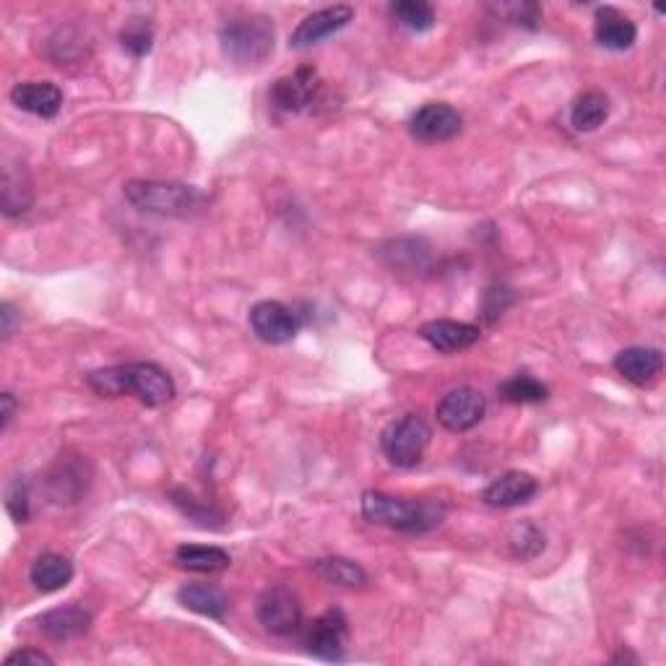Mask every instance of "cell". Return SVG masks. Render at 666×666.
<instances>
[{
  "label": "cell",
  "mask_w": 666,
  "mask_h": 666,
  "mask_svg": "<svg viewBox=\"0 0 666 666\" xmlns=\"http://www.w3.org/2000/svg\"><path fill=\"white\" fill-rule=\"evenodd\" d=\"M359 508H362L365 521L406 534H425L445 519V506H438V502L393 498V495L376 492V489H367Z\"/></svg>",
  "instance_id": "6da1fadb"
},
{
  "label": "cell",
  "mask_w": 666,
  "mask_h": 666,
  "mask_svg": "<svg viewBox=\"0 0 666 666\" xmlns=\"http://www.w3.org/2000/svg\"><path fill=\"white\" fill-rule=\"evenodd\" d=\"M274 22H271L269 16H263V13L235 16L219 29L224 58L242 68H255L266 63L271 52H274Z\"/></svg>",
  "instance_id": "7a4b0ae2"
},
{
  "label": "cell",
  "mask_w": 666,
  "mask_h": 666,
  "mask_svg": "<svg viewBox=\"0 0 666 666\" xmlns=\"http://www.w3.org/2000/svg\"><path fill=\"white\" fill-rule=\"evenodd\" d=\"M122 193L139 212L156 216H193L203 212L209 201L199 188L159 180H131Z\"/></svg>",
  "instance_id": "3957f363"
},
{
  "label": "cell",
  "mask_w": 666,
  "mask_h": 666,
  "mask_svg": "<svg viewBox=\"0 0 666 666\" xmlns=\"http://www.w3.org/2000/svg\"><path fill=\"white\" fill-rule=\"evenodd\" d=\"M430 440V425L419 414H404V417L385 425V430L380 432V448H383L385 459L399 468H414L423 464Z\"/></svg>",
  "instance_id": "277c9868"
},
{
  "label": "cell",
  "mask_w": 666,
  "mask_h": 666,
  "mask_svg": "<svg viewBox=\"0 0 666 666\" xmlns=\"http://www.w3.org/2000/svg\"><path fill=\"white\" fill-rule=\"evenodd\" d=\"M255 617L271 635H295L305 628L302 625V604L300 596L295 594L289 586L278 583L271 586L258 596L255 602Z\"/></svg>",
  "instance_id": "5b68a950"
},
{
  "label": "cell",
  "mask_w": 666,
  "mask_h": 666,
  "mask_svg": "<svg viewBox=\"0 0 666 666\" xmlns=\"http://www.w3.org/2000/svg\"><path fill=\"white\" fill-rule=\"evenodd\" d=\"M120 372H122V396H126V393H133V396L144 406H148V409L167 406L169 401L178 396L175 380L169 378L167 370H162L159 365L128 362L120 365Z\"/></svg>",
  "instance_id": "8992f818"
},
{
  "label": "cell",
  "mask_w": 666,
  "mask_h": 666,
  "mask_svg": "<svg viewBox=\"0 0 666 666\" xmlns=\"http://www.w3.org/2000/svg\"><path fill=\"white\" fill-rule=\"evenodd\" d=\"M346 641H349V620H346L342 609L323 611L321 617L305 625V651L310 656L321 658V662H342Z\"/></svg>",
  "instance_id": "52a82bcc"
},
{
  "label": "cell",
  "mask_w": 666,
  "mask_h": 666,
  "mask_svg": "<svg viewBox=\"0 0 666 666\" xmlns=\"http://www.w3.org/2000/svg\"><path fill=\"white\" fill-rule=\"evenodd\" d=\"M485 412L487 399L481 396V391L468 389V385L448 391L445 396L438 401V406H435V417H438V423L443 425L448 432L474 430V427L485 419Z\"/></svg>",
  "instance_id": "ba28073f"
},
{
  "label": "cell",
  "mask_w": 666,
  "mask_h": 666,
  "mask_svg": "<svg viewBox=\"0 0 666 666\" xmlns=\"http://www.w3.org/2000/svg\"><path fill=\"white\" fill-rule=\"evenodd\" d=\"M323 90L321 73L312 66H300L289 76H282L271 90V105L282 112H305L318 102Z\"/></svg>",
  "instance_id": "9c48e42d"
},
{
  "label": "cell",
  "mask_w": 666,
  "mask_h": 666,
  "mask_svg": "<svg viewBox=\"0 0 666 666\" xmlns=\"http://www.w3.org/2000/svg\"><path fill=\"white\" fill-rule=\"evenodd\" d=\"M464 131V115L448 102L423 105L409 120V133L423 144H443Z\"/></svg>",
  "instance_id": "30bf717a"
},
{
  "label": "cell",
  "mask_w": 666,
  "mask_h": 666,
  "mask_svg": "<svg viewBox=\"0 0 666 666\" xmlns=\"http://www.w3.org/2000/svg\"><path fill=\"white\" fill-rule=\"evenodd\" d=\"M355 22V9L346 3L329 5L310 16H305L300 24L295 26V32L289 34V47L292 50H308V47L323 43V39L333 37L336 32H342L344 26Z\"/></svg>",
  "instance_id": "8fae6325"
},
{
  "label": "cell",
  "mask_w": 666,
  "mask_h": 666,
  "mask_svg": "<svg viewBox=\"0 0 666 666\" xmlns=\"http://www.w3.org/2000/svg\"><path fill=\"white\" fill-rule=\"evenodd\" d=\"M250 329L261 342L287 344L300 331V318L287 305L276 300H263L250 310Z\"/></svg>",
  "instance_id": "7c38bea8"
},
{
  "label": "cell",
  "mask_w": 666,
  "mask_h": 666,
  "mask_svg": "<svg viewBox=\"0 0 666 666\" xmlns=\"http://www.w3.org/2000/svg\"><path fill=\"white\" fill-rule=\"evenodd\" d=\"M11 102L34 118L52 120L63 110V92L52 81H24L11 90Z\"/></svg>",
  "instance_id": "4fadbf2b"
},
{
  "label": "cell",
  "mask_w": 666,
  "mask_h": 666,
  "mask_svg": "<svg viewBox=\"0 0 666 666\" xmlns=\"http://www.w3.org/2000/svg\"><path fill=\"white\" fill-rule=\"evenodd\" d=\"M539 492V481L528 472H506L498 479L489 481V487L481 492V500L489 508H519L532 502Z\"/></svg>",
  "instance_id": "5bb4252c"
},
{
  "label": "cell",
  "mask_w": 666,
  "mask_h": 666,
  "mask_svg": "<svg viewBox=\"0 0 666 666\" xmlns=\"http://www.w3.org/2000/svg\"><path fill=\"white\" fill-rule=\"evenodd\" d=\"M594 37L604 50L622 52L630 50L638 39V26L630 16L617 11L615 5H602L594 16Z\"/></svg>",
  "instance_id": "9a60e30c"
},
{
  "label": "cell",
  "mask_w": 666,
  "mask_h": 666,
  "mask_svg": "<svg viewBox=\"0 0 666 666\" xmlns=\"http://www.w3.org/2000/svg\"><path fill=\"white\" fill-rule=\"evenodd\" d=\"M615 370L628 380V383L645 389L662 376L664 355L654 346H628L615 357Z\"/></svg>",
  "instance_id": "2e32d148"
},
{
  "label": "cell",
  "mask_w": 666,
  "mask_h": 666,
  "mask_svg": "<svg viewBox=\"0 0 666 666\" xmlns=\"http://www.w3.org/2000/svg\"><path fill=\"white\" fill-rule=\"evenodd\" d=\"M34 203V182L26 167L19 159H9L3 165L0 178V209L5 216H22Z\"/></svg>",
  "instance_id": "e0dca14e"
},
{
  "label": "cell",
  "mask_w": 666,
  "mask_h": 666,
  "mask_svg": "<svg viewBox=\"0 0 666 666\" xmlns=\"http://www.w3.org/2000/svg\"><path fill=\"white\" fill-rule=\"evenodd\" d=\"M419 336L440 355H455V352H464L477 344L481 338V329L459 321H430L419 329Z\"/></svg>",
  "instance_id": "ac0fdd59"
},
{
  "label": "cell",
  "mask_w": 666,
  "mask_h": 666,
  "mask_svg": "<svg viewBox=\"0 0 666 666\" xmlns=\"http://www.w3.org/2000/svg\"><path fill=\"white\" fill-rule=\"evenodd\" d=\"M84 468L86 461H81V455H76V459H60L52 466L50 479H47L50 498L60 502V506L76 502L86 492V487H90V474H84Z\"/></svg>",
  "instance_id": "d6986e66"
},
{
  "label": "cell",
  "mask_w": 666,
  "mask_h": 666,
  "mask_svg": "<svg viewBox=\"0 0 666 666\" xmlns=\"http://www.w3.org/2000/svg\"><path fill=\"white\" fill-rule=\"evenodd\" d=\"M37 625L52 641H73V638H81L90 630L92 615L86 609L76 607V604H68V607H58L39 615Z\"/></svg>",
  "instance_id": "ffe728a7"
},
{
  "label": "cell",
  "mask_w": 666,
  "mask_h": 666,
  "mask_svg": "<svg viewBox=\"0 0 666 666\" xmlns=\"http://www.w3.org/2000/svg\"><path fill=\"white\" fill-rule=\"evenodd\" d=\"M178 602L188 611L209 617V620H224L229 609L224 591L219 586H212V583H188L178 591Z\"/></svg>",
  "instance_id": "44dd1931"
},
{
  "label": "cell",
  "mask_w": 666,
  "mask_h": 666,
  "mask_svg": "<svg viewBox=\"0 0 666 666\" xmlns=\"http://www.w3.org/2000/svg\"><path fill=\"white\" fill-rule=\"evenodd\" d=\"M73 578V566L71 560L58 552H45L34 560V566L29 570V581L32 586L39 591V594H56V591L66 588Z\"/></svg>",
  "instance_id": "7402d4cb"
},
{
  "label": "cell",
  "mask_w": 666,
  "mask_h": 666,
  "mask_svg": "<svg viewBox=\"0 0 666 666\" xmlns=\"http://www.w3.org/2000/svg\"><path fill=\"white\" fill-rule=\"evenodd\" d=\"M175 562L190 573H219L227 570L233 557L227 549L209 547V545H180L175 549Z\"/></svg>",
  "instance_id": "603a6c76"
},
{
  "label": "cell",
  "mask_w": 666,
  "mask_h": 666,
  "mask_svg": "<svg viewBox=\"0 0 666 666\" xmlns=\"http://www.w3.org/2000/svg\"><path fill=\"white\" fill-rule=\"evenodd\" d=\"M312 573L321 578L323 583L342 588H362L367 583V573L359 562L349 557H321L312 562Z\"/></svg>",
  "instance_id": "cb8c5ba5"
},
{
  "label": "cell",
  "mask_w": 666,
  "mask_h": 666,
  "mask_svg": "<svg viewBox=\"0 0 666 666\" xmlns=\"http://www.w3.org/2000/svg\"><path fill=\"white\" fill-rule=\"evenodd\" d=\"M609 118V99L602 92H586L581 94L570 107V126L578 133H594L604 126Z\"/></svg>",
  "instance_id": "d4e9b609"
},
{
  "label": "cell",
  "mask_w": 666,
  "mask_h": 666,
  "mask_svg": "<svg viewBox=\"0 0 666 666\" xmlns=\"http://www.w3.org/2000/svg\"><path fill=\"white\" fill-rule=\"evenodd\" d=\"M508 547H511L515 560H536V557L545 552V532L532 521L515 523L511 534H508Z\"/></svg>",
  "instance_id": "484cf974"
},
{
  "label": "cell",
  "mask_w": 666,
  "mask_h": 666,
  "mask_svg": "<svg viewBox=\"0 0 666 666\" xmlns=\"http://www.w3.org/2000/svg\"><path fill=\"white\" fill-rule=\"evenodd\" d=\"M500 396L511 404H542L549 399V389L532 376H513L500 383Z\"/></svg>",
  "instance_id": "4316f807"
},
{
  "label": "cell",
  "mask_w": 666,
  "mask_h": 666,
  "mask_svg": "<svg viewBox=\"0 0 666 666\" xmlns=\"http://www.w3.org/2000/svg\"><path fill=\"white\" fill-rule=\"evenodd\" d=\"M393 19L412 32H427L435 26V9L425 0H399L391 3Z\"/></svg>",
  "instance_id": "83f0119b"
},
{
  "label": "cell",
  "mask_w": 666,
  "mask_h": 666,
  "mask_svg": "<svg viewBox=\"0 0 666 666\" xmlns=\"http://www.w3.org/2000/svg\"><path fill=\"white\" fill-rule=\"evenodd\" d=\"M389 248L391 250H383V255L393 269L414 271V269H423L427 263V245L423 240L406 237V240L389 242Z\"/></svg>",
  "instance_id": "f1b7e54d"
},
{
  "label": "cell",
  "mask_w": 666,
  "mask_h": 666,
  "mask_svg": "<svg viewBox=\"0 0 666 666\" xmlns=\"http://www.w3.org/2000/svg\"><path fill=\"white\" fill-rule=\"evenodd\" d=\"M122 50L131 52L133 58H144L154 45V32L152 24H146V19H131V24L120 32Z\"/></svg>",
  "instance_id": "f546056e"
},
{
  "label": "cell",
  "mask_w": 666,
  "mask_h": 666,
  "mask_svg": "<svg viewBox=\"0 0 666 666\" xmlns=\"http://www.w3.org/2000/svg\"><path fill=\"white\" fill-rule=\"evenodd\" d=\"M489 11L502 19V22L526 26V29H536L542 22V9L536 3H498L489 5Z\"/></svg>",
  "instance_id": "4dcf8cb0"
},
{
  "label": "cell",
  "mask_w": 666,
  "mask_h": 666,
  "mask_svg": "<svg viewBox=\"0 0 666 666\" xmlns=\"http://www.w3.org/2000/svg\"><path fill=\"white\" fill-rule=\"evenodd\" d=\"M169 498H173L175 506H178L180 511L186 513L190 521H199L201 526H206V528L212 526V528H214V523H212V521H222V515H219V513H214L212 508L203 506L201 500H195L193 495L186 492V489H173V492H169Z\"/></svg>",
  "instance_id": "1f68e13d"
},
{
  "label": "cell",
  "mask_w": 666,
  "mask_h": 666,
  "mask_svg": "<svg viewBox=\"0 0 666 666\" xmlns=\"http://www.w3.org/2000/svg\"><path fill=\"white\" fill-rule=\"evenodd\" d=\"M5 511L11 513V519L16 523L29 521V487L22 477L11 479L9 487H5Z\"/></svg>",
  "instance_id": "d6a6232c"
},
{
  "label": "cell",
  "mask_w": 666,
  "mask_h": 666,
  "mask_svg": "<svg viewBox=\"0 0 666 666\" xmlns=\"http://www.w3.org/2000/svg\"><path fill=\"white\" fill-rule=\"evenodd\" d=\"M515 300H519V297H515L513 289L489 287L485 292V300H481V316H485L487 323H495L502 316V312L511 308Z\"/></svg>",
  "instance_id": "836d02e7"
},
{
  "label": "cell",
  "mask_w": 666,
  "mask_h": 666,
  "mask_svg": "<svg viewBox=\"0 0 666 666\" xmlns=\"http://www.w3.org/2000/svg\"><path fill=\"white\" fill-rule=\"evenodd\" d=\"M5 666H22V664H32V666H52V656H47L45 651L37 649H22V651H13V654L5 656Z\"/></svg>",
  "instance_id": "e575fe53"
},
{
  "label": "cell",
  "mask_w": 666,
  "mask_h": 666,
  "mask_svg": "<svg viewBox=\"0 0 666 666\" xmlns=\"http://www.w3.org/2000/svg\"><path fill=\"white\" fill-rule=\"evenodd\" d=\"M0 432H9V427L13 423V417H16V399H13V393L5 391L3 396H0Z\"/></svg>",
  "instance_id": "d590c367"
},
{
  "label": "cell",
  "mask_w": 666,
  "mask_h": 666,
  "mask_svg": "<svg viewBox=\"0 0 666 666\" xmlns=\"http://www.w3.org/2000/svg\"><path fill=\"white\" fill-rule=\"evenodd\" d=\"M16 308H13L11 302H3L0 305V321H3V338H11L13 331H16Z\"/></svg>",
  "instance_id": "8d00e7d4"
},
{
  "label": "cell",
  "mask_w": 666,
  "mask_h": 666,
  "mask_svg": "<svg viewBox=\"0 0 666 666\" xmlns=\"http://www.w3.org/2000/svg\"><path fill=\"white\" fill-rule=\"evenodd\" d=\"M611 662H615V664H620V662H635V664H638V656L628 654V651H620V654H617L615 658H611Z\"/></svg>",
  "instance_id": "74e56055"
}]
</instances>
